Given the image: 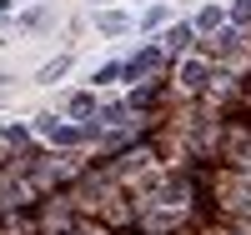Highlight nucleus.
<instances>
[{"instance_id": "1", "label": "nucleus", "mask_w": 251, "mask_h": 235, "mask_svg": "<svg viewBox=\"0 0 251 235\" xmlns=\"http://www.w3.org/2000/svg\"><path fill=\"white\" fill-rule=\"evenodd\" d=\"M156 65H161V50H141V55L131 60V65H126V75L136 80V75H146V70H156Z\"/></svg>"}, {"instance_id": "2", "label": "nucleus", "mask_w": 251, "mask_h": 235, "mask_svg": "<svg viewBox=\"0 0 251 235\" xmlns=\"http://www.w3.org/2000/svg\"><path fill=\"white\" fill-rule=\"evenodd\" d=\"M40 135H50V140H60V145H71V140H75V130H71V125H55L50 115L40 120Z\"/></svg>"}, {"instance_id": "3", "label": "nucleus", "mask_w": 251, "mask_h": 235, "mask_svg": "<svg viewBox=\"0 0 251 235\" xmlns=\"http://www.w3.org/2000/svg\"><path fill=\"white\" fill-rule=\"evenodd\" d=\"M100 30H106V35L126 30V15H121V10H106V15H100Z\"/></svg>"}, {"instance_id": "4", "label": "nucleus", "mask_w": 251, "mask_h": 235, "mask_svg": "<svg viewBox=\"0 0 251 235\" xmlns=\"http://www.w3.org/2000/svg\"><path fill=\"white\" fill-rule=\"evenodd\" d=\"M66 65H71V60H66V55H60V60H50V65H46V70H40V80H46V85H50L55 75H66Z\"/></svg>"}, {"instance_id": "5", "label": "nucleus", "mask_w": 251, "mask_h": 235, "mask_svg": "<svg viewBox=\"0 0 251 235\" xmlns=\"http://www.w3.org/2000/svg\"><path fill=\"white\" fill-rule=\"evenodd\" d=\"M196 25H201V30H216V25H221V10H201Z\"/></svg>"}, {"instance_id": "6", "label": "nucleus", "mask_w": 251, "mask_h": 235, "mask_svg": "<svg viewBox=\"0 0 251 235\" xmlns=\"http://www.w3.org/2000/svg\"><path fill=\"white\" fill-rule=\"evenodd\" d=\"M206 80V65H196V60H191V65H186V85H201Z\"/></svg>"}, {"instance_id": "7", "label": "nucleus", "mask_w": 251, "mask_h": 235, "mask_svg": "<svg viewBox=\"0 0 251 235\" xmlns=\"http://www.w3.org/2000/svg\"><path fill=\"white\" fill-rule=\"evenodd\" d=\"M186 40H191V30H186V25H176V30H171V50H181Z\"/></svg>"}, {"instance_id": "8", "label": "nucleus", "mask_w": 251, "mask_h": 235, "mask_svg": "<svg viewBox=\"0 0 251 235\" xmlns=\"http://www.w3.org/2000/svg\"><path fill=\"white\" fill-rule=\"evenodd\" d=\"M0 80H5V75H0Z\"/></svg>"}]
</instances>
